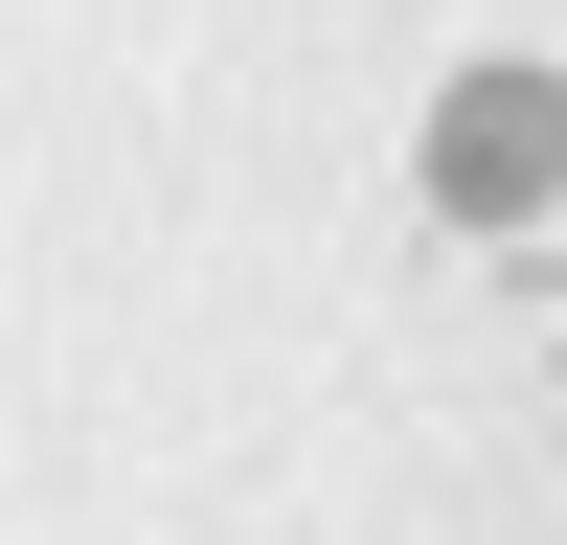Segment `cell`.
I'll return each instance as SVG.
<instances>
[{"label": "cell", "instance_id": "cell-1", "mask_svg": "<svg viewBox=\"0 0 567 545\" xmlns=\"http://www.w3.org/2000/svg\"><path fill=\"white\" fill-rule=\"evenodd\" d=\"M432 205H454V227L567 205V69H454V91H432Z\"/></svg>", "mask_w": 567, "mask_h": 545}]
</instances>
